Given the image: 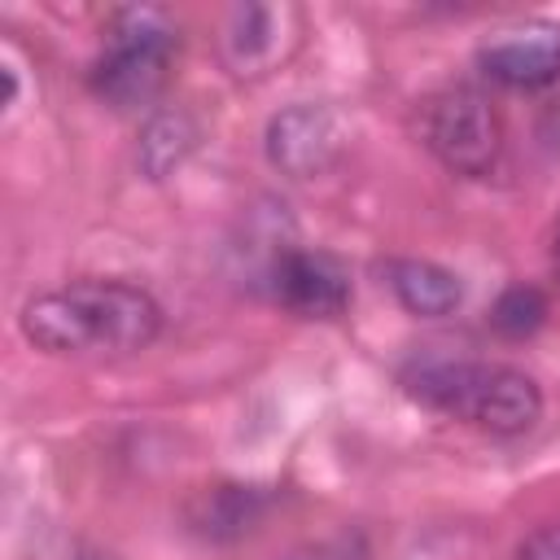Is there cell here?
<instances>
[{
  "label": "cell",
  "mask_w": 560,
  "mask_h": 560,
  "mask_svg": "<svg viewBox=\"0 0 560 560\" xmlns=\"http://www.w3.org/2000/svg\"><path fill=\"white\" fill-rule=\"evenodd\" d=\"M22 332L44 354H136L162 332V306L122 280H74L22 306Z\"/></svg>",
  "instance_id": "obj_1"
},
{
  "label": "cell",
  "mask_w": 560,
  "mask_h": 560,
  "mask_svg": "<svg viewBox=\"0 0 560 560\" xmlns=\"http://www.w3.org/2000/svg\"><path fill=\"white\" fill-rule=\"evenodd\" d=\"M402 385L424 407L468 420L499 438L525 433L542 416V389L534 385V376H525L521 368H508V363L416 359L402 368Z\"/></svg>",
  "instance_id": "obj_2"
},
{
  "label": "cell",
  "mask_w": 560,
  "mask_h": 560,
  "mask_svg": "<svg viewBox=\"0 0 560 560\" xmlns=\"http://www.w3.org/2000/svg\"><path fill=\"white\" fill-rule=\"evenodd\" d=\"M175 26L158 9H118L109 22V44L92 66V92L109 109L149 105L171 70Z\"/></svg>",
  "instance_id": "obj_3"
},
{
  "label": "cell",
  "mask_w": 560,
  "mask_h": 560,
  "mask_svg": "<svg viewBox=\"0 0 560 560\" xmlns=\"http://www.w3.org/2000/svg\"><path fill=\"white\" fill-rule=\"evenodd\" d=\"M420 140L455 175H486L503 149V122L494 105L472 88L433 92L420 105Z\"/></svg>",
  "instance_id": "obj_4"
},
{
  "label": "cell",
  "mask_w": 560,
  "mask_h": 560,
  "mask_svg": "<svg viewBox=\"0 0 560 560\" xmlns=\"http://www.w3.org/2000/svg\"><path fill=\"white\" fill-rule=\"evenodd\" d=\"M346 127L328 105H289L267 122V158L289 179H315L337 166Z\"/></svg>",
  "instance_id": "obj_5"
},
{
  "label": "cell",
  "mask_w": 560,
  "mask_h": 560,
  "mask_svg": "<svg viewBox=\"0 0 560 560\" xmlns=\"http://www.w3.org/2000/svg\"><path fill=\"white\" fill-rule=\"evenodd\" d=\"M271 289L302 319H337L350 306V271L319 249H284L271 267Z\"/></svg>",
  "instance_id": "obj_6"
},
{
  "label": "cell",
  "mask_w": 560,
  "mask_h": 560,
  "mask_svg": "<svg viewBox=\"0 0 560 560\" xmlns=\"http://www.w3.org/2000/svg\"><path fill=\"white\" fill-rule=\"evenodd\" d=\"M477 61L494 83L542 88L560 74V22H525V26L499 31Z\"/></svg>",
  "instance_id": "obj_7"
},
{
  "label": "cell",
  "mask_w": 560,
  "mask_h": 560,
  "mask_svg": "<svg viewBox=\"0 0 560 560\" xmlns=\"http://www.w3.org/2000/svg\"><path fill=\"white\" fill-rule=\"evenodd\" d=\"M385 280L394 289V298L420 315V319H438V315H451L459 302H464V284L455 271L429 262V258H394L385 267Z\"/></svg>",
  "instance_id": "obj_8"
},
{
  "label": "cell",
  "mask_w": 560,
  "mask_h": 560,
  "mask_svg": "<svg viewBox=\"0 0 560 560\" xmlns=\"http://www.w3.org/2000/svg\"><path fill=\"white\" fill-rule=\"evenodd\" d=\"M289 18V9H267V4H241L228 18V35H223V52L232 61L236 74H262L284 48L280 22Z\"/></svg>",
  "instance_id": "obj_9"
},
{
  "label": "cell",
  "mask_w": 560,
  "mask_h": 560,
  "mask_svg": "<svg viewBox=\"0 0 560 560\" xmlns=\"http://www.w3.org/2000/svg\"><path fill=\"white\" fill-rule=\"evenodd\" d=\"M262 508H267V494L254 486H210L192 499L188 525L210 542H232L262 516Z\"/></svg>",
  "instance_id": "obj_10"
},
{
  "label": "cell",
  "mask_w": 560,
  "mask_h": 560,
  "mask_svg": "<svg viewBox=\"0 0 560 560\" xmlns=\"http://www.w3.org/2000/svg\"><path fill=\"white\" fill-rule=\"evenodd\" d=\"M192 144H197V131H192V122L184 114H158V118H149V127L140 131V166H144V175L149 179L171 175L188 158Z\"/></svg>",
  "instance_id": "obj_11"
},
{
  "label": "cell",
  "mask_w": 560,
  "mask_h": 560,
  "mask_svg": "<svg viewBox=\"0 0 560 560\" xmlns=\"http://www.w3.org/2000/svg\"><path fill=\"white\" fill-rule=\"evenodd\" d=\"M542 319H547V298L534 284H508L490 306V328L512 341L534 337L542 328Z\"/></svg>",
  "instance_id": "obj_12"
},
{
  "label": "cell",
  "mask_w": 560,
  "mask_h": 560,
  "mask_svg": "<svg viewBox=\"0 0 560 560\" xmlns=\"http://www.w3.org/2000/svg\"><path fill=\"white\" fill-rule=\"evenodd\" d=\"M516 560H560V525H542V529H534V534L521 542Z\"/></svg>",
  "instance_id": "obj_13"
},
{
  "label": "cell",
  "mask_w": 560,
  "mask_h": 560,
  "mask_svg": "<svg viewBox=\"0 0 560 560\" xmlns=\"http://www.w3.org/2000/svg\"><path fill=\"white\" fill-rule=\"evenodd\" d=\"M293 560H359V556H350V542L341 538V542H328V547H311L306 556H293Z\"/></svg>",
  "instance_id": "obj_14"
},
{
  "label": "cell",
  "mask_w": 560,
  "mask_h": 560,
  "mask_svg": "<svg viewBox=\"0 0 560 560\" xmlns=\"http://www.w3.org/2000/svg\"><path fill=\"white\" fill-rule=\"evenodd\" d=\"M551 271H556V280H560V228H556V241H551Z\"/></svg>",
  "instance_id": "obj_15"
}]
</instances>
